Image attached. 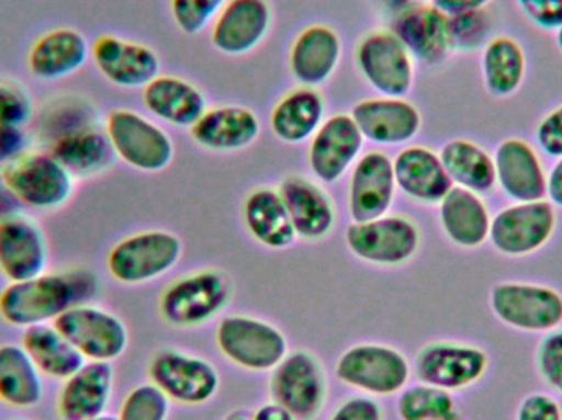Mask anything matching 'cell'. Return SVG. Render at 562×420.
<instances>
[{
  "label": "cell",
  "instance_id": "cell-20",
  "mask_svg": "<svg viewBox=\"0 0 562 420\" xmlns=\"http://www.w3.org/2000/svg\"><path fill=\"white\" fill-rule=\"evenodd\" d=\"M115 386L112 363L86 362L61 383L56 412L61 420H86L108 415Z\"/></svg>",
  "mask_w": 562,
  "mask_h": 420
},
{
  "label": "cell",
  "instance_id": "cell-59",
  "mask_svg": "<svg viewBox=\"0 0 562 420\" xmlns=\"http://www.w3.org/2000/svg\"><path fill=\"white\" fill-rule=\"evenodd\" d=\"M416 2H426V0H416ZM431 2V0H429Z\"/></svg>",
  "mask_w": 562,
  "mask_h": 420
},
{
  "label": "cell",
  "instance_id": "cell-13",
  "mask_svg": "<svg viewBox=\"0 0 562 420\" xmlns=\"http://www.w3.org/2000/svg\"><path fill=\"white\" fill-rule=\"evenodd\" d=\"M270 393L276 405L296 420H314L327 396L326 373L316 356L297 350L288 353L273 370Z\"/></svg>",
  "mask_w": 562,
  "mask_h": 420
},
{
  "label": "cell",
  "instance_id": "cell-33",
  "mask_svg": "<svg viewBox=\"0 0 562 420\" xmlns=\"http://www.w3.org/2000/svg\"><path fill=\"white\" fill-rule=\"evenodd\" d=\"M46 150L72 174L76 181L104 173L117 158L108 135L99 125L65 135L53 141Z\"/></svg>",
  "mask_w": 562,
  "mask_h": 420
},
{
  "label": "cell",
  "instance_id": "cell-4",
  "mask_svg": "<svg viewBox=\"0 0 562 420\" xmlns=\"http://www.w3.org/2000/svg\"><path fill=\"white\" fill-rule=\"evenodd\" d=\"M183 254L180 238L170 231L148 230L128 235L108 254V270L127 286L150 283L173 270Z\"/></svg>",
  "mask_w": 562,
  "mask_h": 420
},
{
  "label": "cell",
  "instance_id": "cell-45",
  "mask_svg": "<svg viewBox=\"0 0 562 420\" xmlns=\"http://www.w3.org/2000/svg\"><path fill=\"white\" fill-rule=\"evenodd\" d=\"M33 118V101L25 88L0 79V127L25 128Z\"/></svg>",
  "mask_w": 562,
  "mask_h": 420
},
{
  "label": "cell",
  "instance_id": "cell-41",
  "mask_svg": "<svg viewBox=\"0 0 562 420\" xmlns=\"http://www.w3.org/2000/svg\"><path fill=\"white\" fill-rule=\"evenodd\" d=\"M170 402L154 383H145L125 396L117 420H167Z\"/></svg>",
  "mask_w": 562,
  "mask_h": 420
},
{
  "label": "cell",
  "instance_id": "cell-1",
  "mask_svg": "<svg viewBox=\"0 0 562 420\" xmlns=\"http://www.w3.org/2000/svg\"><path fill=\"white\" fill-rule=\"evenodd\" d=\"M101 290L98 274L86 268L45 271L0 291V319L13 329H29L56 319L79 304L92 303Z\"/></svg>",
  "mask_w": 562,
  "mask_h": 420
},
{
  "label": "cell",
  "instance_id": "cell-15",
  "mask_svg": "<svg viewBox=\"0 0 562 420\" xmlns=\"http://www.w3.org/2000/svg\"><path fill=\"white\" fill-rule=\"evenodd\" d=\"M363 79L383 98L403 99L415 81V61L393 32H373L356 52Z\"/></svg>",
  "mask_w": 562,
  "mask_h": 420
},
{
  "label": "cell",
  "instance_id": "cell-14",
  "mask_svg": "<svg viewBox=\"0 0 562 420\" xmlns=\"http://www.w3.org/2000/svg\"><path fill=\"white\" fill-rule=\"evenodd\" d=\"M148 376L170 401L183 406L206 405L220 389V373L207 360L178 350L155 353Z\"/></svg>",
  "mask_w": 562,
  "mask_h": 420
},
{
  "label": "cell",
  "instance_id": "cell-23",
  "mask_svg": "<svg viewBox=\"0 0 562 420\" xmlns=\"http://www.w3.org/2000/svg\"><path fill=\"white\" fill-rule=\"evenodd\" d=\"M350 117L363 138L389 147L408 144L422 130L418 107L405 99L383 98L359 102Z\"/></svg>",
  "mask_w": 562,
  "mask_h": 420
},
{
  "label": "cell",
  "instance_id": "cell-21",
  "mask_svg": "<svg viewBox=\"0 0 562 420\" xmlns=\"http://www.w3.org/2000/svg\"><path fill=\"white\" fill-rule=\"evenodd\" d=\"M272 25L267 0H227L213 23V45L224 55L240 56L256 49Z\"/></svg>",
  "mask_w": 562,
  "mask_h": 420
},
{
  "label": "cell",
  "instance_id": "cell-3",
  "mask_svg": "<svg viewBox=\"0 0 562 420\" xmlns=\"http://www.w3.org/2000/svg\"><path fill=\"white\" fill-rule=\"evenodd\" d=\"M498 322L525 333H548L562 327V293L528 281H501L488 294Z\"/></svg>",
  "mask_w": 562,
  "mask_h": 420
},
{
  "label": "cell",
  "instance_id": "cell-51",
  "mask_svg": "<svg viewBox=\"0 0 562 420\" xmlns=\"http://www.w3.org/2000/svg\"><path fill=\"white\" fill-rule=\"evenodd\" d=\"M492 0H431V5L441 10L448 16L459 15V13L474 12V10H484Z\"/></svg>",
  "mask_w": 562,
  "mask_h": 420
},
{
  "label": "cell",
  "instance_id": "cell-7",
  "mask_svg": "<svg viewBox=\"0 0 562 420\" xmlns=\"http://www.w3.org/2000/svg\"><path fill=\"white\" fill-rule=\"evenodd\" d=\"M104 132L115 157L134 170L158 173L173 160L171 138L137 112L127 109L112 111L105 118Z\"/></svg>",
  "mask_w": 562,
  "mask_h": 420
},
{
  "label": "cell",
  "instance_id": "cell-9",
  "mask_svg": "<svg viewBox=\"0 0 562 420\" xmlns=\"http://www.w3.org/2000/svg\"><path fill=\"white\" fill-rule=\"evenodd\" d=\"M336 375L344 385L366 395L392 396L405 389L412 366L393 347L360 343L340 355Z\"/></svg>",
  "mask_w": 562,
  "mask_h": 420
},
{
  "label": "cell",
  "instance_id": "cell-35",
  "mask_svg": "<svg viewBox=\"0 0 562 420\" xmlns=\"http://www.w3.org/2000/svg\"><path fill=\"white\" fill-rule=\"evenodd\" d=\"M527 76V53L517 38L498 35L482 48V78L488 94L510 98L524 86Z\"/></svg>",
  "mask_w": 562,
  "mask_h": 420
},
{
  "label": "cell",
  "instance_id": "cell-17",
  "mask_svg": "<svg viewBox=\"0 0 562 420\" xmlns=\"http://www.w3.org/2000/svg\"><path fill=\"white\" fill-rule=\"evenodd\" d=\"M497 188L512 203L547 200L548 171L537 148L524 138H507L494 154Z\"/></svg>",
  "mask_w": 562,
  "mask_h": 420
},
{
  "label": "cell",
  "instance_id": "cell-49",
  "mask_svg": "<svg viewBox=\"0 0 562 420\" xmlns=\"http://www.w3.org/2000/svg\"><path fill=\"white\" fill-rule=\"evenodd\" d=\"M29 151V135L25 128L0 127V168L12 163Z\"/></svg>",
  "mask_w": 562,
  "mask_h": 420
},
{
  "label": "cell",
  "instance_id": "cell-44",
  "mask_svg": "<svg viewBox=\"0 0 562 420\" xmlns=\"http://www.w3.org/2000/svg\"><path fill=\"white\" fill-rule=\"evenodd\" d=\"M226 3L227 0H171V13L181 32L196 35L216 19Z\"/></svg>",
  "mask_w": 562,
  "mask_h": 420
},
{
  "label": "cell",
  "instance_id": "cell-28",
  "mask_svg": "<svg viewBox=\"0 0 562 420\" xmlns=\"http://www.w3.org/2000/svg\"><path fill=\"white\" fill-rule=\"evenodd\" d=\"M279 193L296 237L321 240L330 234L336 225V209L323 188L303 177H288Z\"/></svg>",
  "mask_w": 562,
  "mask_h": 420
},
{
  "label": "cell",
  "instance_id": "cell-57",
  "mask_svg": "<svg viewBox=\"0 0 562 420\" xmlns=\"http://www.w3.org/2000/svg\"><path fill=\"white\" fill-rule=\"evenodd\" d=\"M86 420H117V418H115V416H111V415H102V416H99V418L86 419Z\"/></svg>",
  "mask_w": 562,
  "mask_h": 420
},
{
  "label": "cell",
  "instance_id": "cell-25",
  "mask_svg": "<svg viewBox=\"0 0 562 420\" xmlns=\"http://www.w3.org/2000/svg\"><path fill=\"white\" fill-rule=\"evenodd\" d=\"M89 55L91 48L81 32L59 26L35 39L26 56V65L40 81H61L82 69Z\"/></svg>",
  "mask_w": 562,
  "mask_h": 420
},
{
  "label": "cell",
  "instance_id": "cell-36",
  "mask_svg": "<svg viewBox=\"0 0 562 420\" xmlns=\"http://www.w3.org/2000/svg\"><path fill=\"white\" fill-rule=\"evenodd\" d=\"M452 184L487 196L497 188L494 155L475 141L458 138L448 141L439 154Z\"/></svg>",
  "mask_w": 562,
  "mask_h": 420
},
{
  "label": "cell",
  "instance_id": "cell-47",
  "mask_svg": "<svg viewBox=\"0 0 562 420\" xmlns=\"http://www.w3.org/2000/svg\"><path fill=\"white\" fill-rule=\"evenodd\" d=\"M515 420H562V406L547 393H531L521 399Z\"/></svg>",
  "mask_w": 562,
  "mask_h": 420
},
{
  "label": "cell",
  "instance_id": "cell-40",
  "mask_svg": "<svg viewBox=\"0 0 562 420\" xmlns=\"http://www.w3.org/2000/svg\"><path fill=\"white\" fill-rule=\"evenodd\" d=\"M99 125L98 114L88 101L81 98H63L53 102L43 112L40 121V140L49 147L53 141L81 128Z\"/></svg>",
  "mask_w": 562,
  "mask_h": 420
},
{
  "label": "cell",
  "instance_id": "cell-19",
  "mask_svg": "<svg viewBox=\"0 0 562 420\" xmlns=\"http://www.w3.org/2000/svg\"><path fill=\"white\" fill-rule=\"evenodd\" d=\"M363 148V137L350 115L323 122L310 145V167L323 183H336L352 167Z\"/></svg>",
  "mask_w": 562,
  "mask_h": 420
},
{
  "label": "cell",
  "instance_id": "cell-58",
  "mask_svg": "<svg viewBox=\"0 0 562 420\" xmlns=\"http://www.w3.org/2000/svg\"><path fill=\"white\" fill-rule=\"evenodd\" d=\"M7 420H32V419H29V418H22V416H15V418H9Z\"/></svg>",
  "mask_w": 562,
  "mask_h": 420
},
{
  "label": "cell",
  "instance_id": "cell-10",
  "mask_svg": "<svg viewBox=\"0 0 562 420\" xmlns=\"http://www.w3.org/2000/svg\"><path fill=\"white\" fill-rule=\"evenodd\" d=\"M55 326L86 362H115L124 355L131 340L121 317L92 303L72 307L56 319Z\"/></svg>",
  "mask_w": 562,
  "mask_h": 420
},
{
  "label": "cell",
  "instance_id": "cell-39",
  "mask_svg": "<svg viewBox=\"0 0 562 420\" xmlns=\"http://www.w3.org/2000/svg\"><path fill=\"white\" fill-rule=\"evenodd\" d=\"M402 420H462L461 406L452 393L436 386L419 385L402 389L398 398Z\"/></svg>",
  "mask_w": 562,
  "mask_h": 420
},
{
  "label": "cell",
  "instance_id": "cell-27",
  "mask_svg": "<svg viewBox=\"0 0 562 420\" xmlns=\"http://www.w3.org/2000/svg\"><path fill=\"white\" fill-rule=\"evenodd\" d=\"M439 222L456 247L477 250L488 241L492 212L484 196L454 186L439 203Z\"/></svg>",
  "mask_w": 562,
  "mask_h": 420
},
{
  "label": "cell",
  "instance_id": "cell-18",
  "mask_svg": "<svg viewBox=\"0 0 562 420\" xmlns=\"http://www.w3.org/2000/svg\"><path fill=\"white\" fill-rule=\"evenodd\" d=\"M91 56L99 72L119 88H145L160 76V59L154 49L119 36H99Z\"/></svg>",
  "mask_w": 562,
  "mask_h": 420
},
{
  "label": "cell",
  "instance_id": "cell-46",
  "mask_svg": "<svg viewBox=\"0 0 562 420\" xmlns=\"http://www.w3.org/2000/svg\"><path fill=\"white\" fill-rule=\"evenodd\" d=\"M524 15L544 32H558L562 26V0H517Z\"/></svg>",
  "mask_w": 562,
  "mask_h": 420
},
{
  "label": "cell",
  "instance_id": "cell-26",
  "mask_svg": "<svg viewBox=\"0 0 562 420\" xmlns=\"http://www.w3.org/2000/svg\"><path fill=\"white\" fill-rule=\"evenodd\" d=\"M396 188L416 203L439 204L454 188L438 154L426 147H408L393 160Z\"/></svg>",
  "mask_w": 562,
  "mask_h": 420
},
{
  "label": "cell",
  "instance_id": "cell-38",
  "mask_svg": "<svg viewBox=\"0 0 562 420\" xmlns=\"http://www.w3.org/2000/svg\"><path fill=\"white\" fill-rule=\"evenodd\" d=\"M244 220L252 237L273 250H283L296 240V231L279 191L250 193L244 204Z\"/></svg>",
  "mask_w": 562,
  "mask_h": 420
},
{
  "label": "cell",
  "instance_id": "cell-48",
  "mask_svg": "<svg viewBox=\"0 0 562 420\" xmlns=\"http://www.w3.org/2000/svg\"><path fill=\"white\" fill-rule=\"evenodd\" d=\"M537 145L547 157L562 158V104L544 115L537 127Z\"/></svg>",
  "mask_w": 562,
  "mask_h": 420
},
{
  "label": "cell",
  "instance_id": "cell-5",
  "mask_svg": "<svg viewBox=\"0 0 562 420\" xmlns=\"http://www.w3.org/2000/svg\"><path fill=\"white\" fill-rule=\"evenodd\" d=\"M233 287L226 274L204 270L187 274L161 294L160 314L165 322L191 329L210 322L229 304Z\"/></svg>",
  "mask_w": 562,
  "mask_h": 420
},
{
  "label": "cell",
  "instance_id": "cell-22",
  "mask_svg": "<svg viewBox=\"0 0 562 420\" xmlns=\"http://www.w3.org/2000/svg\"><path fill=\"white\" fill-rule=\"evenodd\" d=\"M393 161L382 151H370L357 161L350 177L349 211L353 222L383 217L395 200Z\"/></svg>",
  "mask_w": 562,
  "mask_h": 420
},
{
  "label": "cell",
  "instance_id": "cell-24",
  "mask_svg": "<svg viewBox=\"0 0 562 420\" xmlns=\"http://www.w3.org/2000/svg\"><path fill=\"white\" fill-rule=\"evenodd\" d=\"M393 33L408 49L413 59L428 66H438L451 49L449 16L435 5H408L393 23Z\"/></svg>",
  "mask_w": 562,
  "mask_h": 420
},
{
  "label": "cell",
  "instance_id": "cell-6",
  "mask_svg": "<svg viewBox=\"0 0 562 420\" xmlns=\"http://www.w3.org/2000/svg\"><path fill=\"white\" fill-rule=\"evenodd\" d=\"M557 228L558 212L550 201L512 203L492 215L488 241L504 257H530L550 243Z\"/></svg>",
  "mask_w": 562,
  "mask_h": 420
},
{
  "label": "cell",
  "instance_id": "cell-16",
  "mask_svg": "<svg viewBox=\"0 0 562 420\" xmlns=\"http://www.w3.org/2000/svg\"><path fill=\"white\" fill-rule=\"evenodd\" d=\"M49 245L38 222L16 212L0 218V274L9 283L48 271Z\"/></svg>",
  "mask_w": 562,
  "mask_h": 420
},
{
  "label": "cell",
  "instance_id": "cell-50",
  "mask_svg": "<svg viewBox=\"0 0 562 420\" xmlns=\"http://www.w3.org/2000/svg\"><path fill=\"white\" fill-rule=\"evenodd\" d=\"M329 420H383V415L379 402L359 396L342 402Z\"/></svg>",
  "mask_w": 562,
  "mask_h": 420
},
{
  "label": "cell",
  "instance_id": "cell-29",
  "mask_svg": "<svg viewBox=\"0 0 562 420\" xmlns=\"http://www.w3.org/2000/svg\"><path fill=\"white\" fill-rule=\"evenodd\" d=\"M339 35L326 25L307 26L294 39L290 52V68L303 88L323 86L339 65Z\"/></svg>",
  "mask_w": 562,
  "mask_h": 420
},
{
  "label": "cell",
  "instance_id": "cell-56",
  "mask_svg": "<svg viewBox=\"0 0 562 420\" xmlns=\"http://www.w3.org/2000/svg\"><path fill=\"white\" fill-rule=\"evenodd\" d=\"M557 43H558V48H560V52H561V55H562V26L557 32Z\"/></svg>",
  "mask_w": 562,
  "mask_h": 420
},
{
  "label": "cell",
  "instance_id": "cell-31",
  "mask_svg": "<svg viewBox=\"0 0 562 420\" xmlns=\"http://www.w3.org/2000/svg\"><path fill=\"white\" fill-rule=\"evenodd\" d=\"M45 398V376L22 343L0 345V402L15 411L38 408Z\"/></svg>",
  "mask_w": 562,
  "mask_h": 420
},
{
  "label": "cell",
  "instance_id": "cell-32",
  "mask_svg": "<svg viewBox=\"0 0 562 420\" xmlns=\"http://www.w3.org/2000/svg\"><path fill=\"white\" fill-rule=\"evenodd\" d=\"M145 107L155 117L175 127L191 128L206 109L203 92L175 76H158L144 88Z\"/></svg>",
  "mask_w": 562,
  "mask_h": 420
},
{
  "label": "cell",
  "instance_id": "cell-52",
  "mask_svg": "<svg viewBox=\"0 0 562 420\" xmlns=\"http://www.w3.org/2000/svg\"><path fill=\"white\" fill-rule=\"evenodd\" d=\"M547 200L557 209H562V158H558L548 171Z\"/></svg>",
  "mask_w": 562,
  "mask_h": 420
},
{
  "label": "cell",
  "instance_id": "cell-53",
  "mask_svg": "<svg viewBox=\"0 0 562 420\" xmlns=\"http://www.w3.org/2000/svg\"><path fill=\"white\" fill-rule=\"evenodd\" d=\"M252 420H296L286 409L270 402V405H263L262 408L257 409L256 415L252 416Z\"/></svg>",
  "mask_w": 562,
  "mask_h": 420
},
{
  "label": "cell",
  "instance_id": "cell-55",
  "mask_svg": "<svg viewBox=\"0 0 562 420\" xmlns=\"http://www.w3.org/2000/svg\"><path fill=\"white\" fill-rule=\"evenodd\" d=\"M224 420H252L246 411H236L233 415L227 416Z\"/></svg>",
  "mask_w": 562,
  "mask_h": 420
},
{
  "label": "cell",
  "instance_id": "cell-34",
  "mask_svg": "<svg viewBox=\"0 0 562 420\" xmlns=\"http://www.w3.org/2000/svg\"><path fill=\"white\" fill-rule=\"evenodd\" d=\"M20 343L42 375L53 382H65L86 363L85 356L55 323L29 327L23 330Z\"/></svg>",
  "mask_w": 562,
  "mask_h": 420
},
{
  "label": "cell",
  "instance_id": "cell-43",
  "mask_svg": "<svg viewBox=\"0 0 562 420\" xmlns=\"http://www.w3.org/2000/svg\"><path fill=\"white\" fill-rule=\"evenodd\" d=\"M535 365L541 382L562 398V327L544 333L537 347Z\"/></svg>",
  "mask_w": 562,
  "mask_h": 420
},
{
  "label": "cell",
  "instance_id": "cell-11",
  "mask_svg": "<svg viewBox=\"0 0 562 420\" xmlns=\"http://www.w3.org/2000/svg\"><path fill=\"white\" fill-rule=\"evenodd\" d=\"M488 366L491 356L482 347L441 340L419 350L415 360V375L419 383L458 393L482 382Z\"/></svg>",
  "mask_w": 562,
  "mask_h": 420
},
{
  "label": "cell",
  "instance_id": "cell-42",
  "mask_svg": "<svg viewBox=\"0 0 562 420\" xmlns=\"http://www.w3.org/2000/svg\"><path fill=\"white\" fill-rule=\"evenodd\" d=\"M491 19L484 10L449 16V38L452 52H475L488 42Z\"/></svg>",
  "mask_w": 562,
  "mask_h": 420
},
{
  "label": "cell",
  "instance_id": "cell-54",
  "mask_svg": "<svg viewBox=\"0 0 562 420\" xmlns=\"http://www.w3.org/2000/svg\"><path fill=\"white\" fill-rule=\"evenodd\" d=\"M19 201L13 197V194L10 193L9 188L3 184V181L0 180V218L7 217V215L16 214L20 212Z\"/></svg>",
  "mask_w": 562,
  "mask_h": 420
},
{
  "label": "cell",
  "instance_id": "cell-2",
  "mask_svg": "<svg viewBox=\"0 0 562 420\" xmlns=\"http://www.w3.org/2000/svg\"><path fill=\"white\" fill-rule=\"evenodd\" d=\"M0 180L26 209L52 212L71 201L76 190L72 174L48 150H29L0 168Z\"/></svg>",
  "mask_w": 562,
  "mask_h": 420
},
{
  "label": "cell",
  "instance_id": "cell-8",
  "mask_svg": "<svg viewBox=\"0 0 562 420\" xmlns=\"http://www.w3.org/2000/svg\"><path fill=\"white\" fill-rule=\"evenodd\" d=\"M216 340L229 362L250 372H273L288 355L281 330L256 317H224L217 326Z\"/></svg>",
  "mask_w": 562,
  "mask_h": 420
},
{
  "label": "cell",
  "instance_id": "cell-30",
  "mask_svg": "<svg viewBox=\"0 0 562 420\" xmlns=\"http://www.w3.org/2000/svg\"><path fill=\"white\" fill-rule=\"evenodd\" d=\"M260 121L256 112L237 105L211 109L191 127V137L213 151H236L259 138Z\"/></svg>",
  "mask_w": 562,
  "mask_h": 420
},
{
  "label": "cell",
  "instance_id": "cell-37",
  "mask_svg": "<svg viewBox=\"0 0 562 420\" xmlns=\"http://www.w3.org/2000/svg\"><path fill=\"white\" fill-rule=\"evenodd\" d=\"M324 112L326 105L319 92L313 88L294 89L276 105L270 125L284 144H303L319 130Z\"/></svg>",
  "mask_w": 562,
  "mask_h": 420
},
{
  "label": "cell",
  "instance_id": "cell-12",
  "mask_svg": "<svg viewBox=\"0 0 562 420\" xmlns=\"http://www.w3.org/2000/svg\"><path fill=\"white\" fill-rule=\"evenodd\" d=\"M349 250L367 263L398 266L419 250L422 234L415 222L402 215H383L369 222H353L346 231Z\"/></svg>",
  "mask_w": 562,
  "mask_h": 420
}]
</instances>
